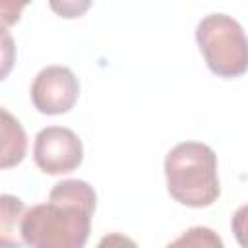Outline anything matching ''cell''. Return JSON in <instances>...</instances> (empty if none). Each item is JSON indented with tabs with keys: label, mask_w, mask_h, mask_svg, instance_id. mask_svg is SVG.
I'll use <instances>...</instances> for the list:
<instances>
[{
	"label": "cell",
	"mask_w": 248,
	"mask_h": 248,
	"mask_svg": "<svg viewBox=\"0 0 248 248\" xmlns=\"http://www.w3.org/2000/svg\"><path fill=\"white\" fill-rule=\"evenodd\" d=\"M165 248H225L223 238L209 227H190Z\"/></svg>",
	"instance_id": "cell-8"
},
{
	"label": "cell",
	"mask_w": 248,
	"mask_h": 248,
	"mask_svg": "<svg viewBox=\"0 0 248 248\" xmlns=\"http://www.w3.org/2000/svg\"><path fill=\"white\" fill-rule=\"evenodd\" d=\"M97 248H140V246L122 232H108L99 240Z\"/></svg>",
	"instance_id": "cell-10"
},
{
	"label": "cell",
	"mask_w": 248,
	"mask_h": 248,
	"mask_svg": "<svg viewBox=\"0 0 248 248\" xmlns=\"http://www.w3.org/2000/svg\"><path fill=\"white\" fill-rule=\"evenodd\" d=\"M79 95V81L68 66H46L31 83V103L43 114L68 112Z\"/></svg>",
	"instance_id": "cell-5"
},
{
	"label": "cell",
	"mask_w": 248,
	"mask_h": 248,
	"mask_svg": "<svg viewBox=\"0 0 248 248\" xmlns=\"http://www.w3.org/2000/svg\"><path fill=\"white\" fill-rule=\"evenodd\" d=\"M196 43L207 68L219 78H238L248 70V37L227 14L203 16L196 27Z\"/></svg>",
	"instance_id": "cell-3"
},
{
	"label": "cell",
	"mask_w": 248,
	"mask_h": 248,
	"mask_svg": "<svg viewBox=\"0 0 248 248\" xmlns=\"http://www.w3.org/2000/svg\"><path fill=\"white\" fill-rule=\"evenodd\" d=\"M33 159L46 174L72 172L83 161V145L74 130L64 126H46L35 136Z\"/></svg>",
	"instance_id": "cell-4"
},
{
	"label": "cell",
	"mask_w": 248,
	"mask_h": 248,
	"mask_svg": "<svg viewBox=\"0 0 248 248\" xmlns=\"http://www.w3.org/2000/svg\"><path fill=\"white\" fill-rule=\"evenodd\" d=\"M25 205L19 198L4 194L0 198V246L2 248H23L21 221L25 215Z\"/></svg>",
	"instance_id": "cell-6"
},
{
	"label": "cell",
	"mask_w": 248,
	"mask_h": 248,
	"mask_svg": "<svg viewBox=\"0 0 248 248\" xmlns=\"http://www.w3.org/2000/svg\"><path fill=\"white\" fill-rule=\"evenodd\" d=\"M97 194L79 178L56 182L48 202L29 207L21 221V238L29 248H83Z\"/></svg>",
	"instance_id": "cell-1"
},
{
	"label": "cell",
	"mask_w": 248,
	"mask_h": 248,
	"mask_svg": "<svg viewBox=\"0 0 248 248\" xmlns=\"http://www.w3.org/2000/svg\"><path fill=\"white\" fill-rule=\"evenodd\" d=\"M2 169L19 165L25 157L27 136L19 120L14 118L6 108H2Z\"/></svg>",
	"instance_id": "cell-7"
},
{
	"label": "cell",
	"mask_w": 248,
	"mask_h": 248,
	"mask_svg": "<svg viewBox=\"0 0 248 248\" xmlns=\"http://www.w3.org/2000/svg\"><path fill=\"white\" fill-rule=\"evenodd\" d=\"M231 229H232V234H234L236 242H238L242 248H248V203L240 205V207L232 213Z\"/></svg>",
	"instance_id": "cell-9"
},
{
	"label": "cell",
	"mask_w": 248,
	"mask_h": 248,
	"mask_svg": "<svg viewBox=\"0 0 248 248\" xmlns=\"http://www.w3.org/2000/svg\"><path fill=\"white\" fill-rule=\"evenodd\" d=\"M169 194L182 205L207 207L221 194L217 155L202 141H180L165 157Z\"/></svg>",
	"instance_id": "cell-2"
}]
</instances>
